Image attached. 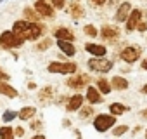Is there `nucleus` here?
Wrapping results in <instances>:
<instances>
[{"instance_id": "f257e3e1", "label": "nucleus", "mask_w": 147, "mask_h": 139, "mask_svg": "<svg viewBox=\"0 0 147 139\" xmlns=\"http://www.w3.org/2000/svg\"><path fill=\"white\" fill-rule=\"evenodd\" d=\"M16 37H19L23 42H31V40H38L42 35H45L47 31V26L42 25V23H33V21H26V19H21V21H16L12 25V30H11Z\"/></svg>"}, {"instance_id": "f03ea898", "label": "nucleus", "mask_w": 147, "mask_h": 139, "mask_svg": "<svg viewBox=\"0 0 147 139\" xmlns=\"http://www.w3.org/2000/svg\"><path fill=\"white\" fill-rule=\"evenodd\" d=\"M76 70H78V64L73 63V61H67V63L52 61L47 66L49 73H59V75H73V73H76Z\"/></svg>"}, {"instance_id": "7ed1b4c3", "label": "nucleus", "mask_w": 147, "mask_h": 139, "mask_svg": "<svg viewBox=\"0 0 147 139\" xmlns=\"http://www.w3.org/2000/svg\"><path fill=\"white\" fill-rule=\"evenodd\" d=\"M87 66H88V70L97 72V73H109L114 66V63L107 57H90L87 61Z\"/></svg>"}, {"instance_id": "20e7f679", "label": "nucleus", "mask_w": 147, "mask_h": 139, "mask_svg": "<svg viewBox=\"0 0 147 139\" xmlns=\"http://www.w3.org/2000/svg\"><path fill=\"white\" fill-rule=\"evenodd\" d=\"M24 42L19 38V37H16L11 30H5V31H2L0 33V47L2 49H18V47H21Z\"/></svg>"}, {"instance_id": "39448f33", "label": "nucleus", "mask_w": 147, "mask_h": 139, "mask_svg": "<svg viewBox=\"0 0 147 139\" xmlns=\"http://www.w3.org/2000/svg\"><path fill=\"white\" fill-rule=\"evenodd\" d=\"M113 125H116V117L113 115L100 113L94 118V129L97 132H107L109 129H113Z\"/></svg>"}, {"instance_id": "423d86ee", "label": "nucleus", "mask_w": 147, "mask_h": 139, "mask_svg": "<svg viewBox=\"0 0 147 139\" xmlns=\"http://www.w3.org/2000/svg\"><path fill=\"white\" fill-rule=\"evenodd\" d=\"M140 54H142V49L140 45H126L121 52H119V57L121 61H125L126 64H133L140 59Z\"/></svg>"}, {"instance_id": "0eeeda50", "label": "nucleus", "mask_w": 147, "mask_h": 139, "mask_svg": "<svg viewBox=\"0 0 147 139\" xmlns=\"http://www.w3.org/2000/svg\"><path fill=\"white\" fill-rule=\"evenodd\" d=\"M35 11L38 12L40 18H47V19L54 18V7L50 5L49 0H36L35 2Z\"/></svg>"}, {"instance_id": "6e6552de", "label": "nucleus", "mask_w": 147, "mask_h": 139, "mask_svg": "<svg viewBox=\"0 0 147 139\" xmlns=\"http://www.w3.org/2000/svg\"><path fill=\"white\" fill-rule=\"evenodd\" d=\"M90 82V77L88 75H75V77H69L67 80H66V85L69 87V89H75V91H82L87 84Z\"/></svg>"}, {"instance_id": "1a4fd4ad", "label": "nucleus", "mask_w": 147, "mask_h": 139, "mask_svg": "<svg viewBox=\"0 0 147 139\" xmlns=\"http://www.w3.org/2000/svg\"><path fill=\"white\" fill-rule=\"evenodd\" d=\"M99 35H100V38L106 40V42H114V40L119 37V28L114 26V25H104V26L100 28Z\"/></svg>"}, {"instance_id": "9d476101", "label": "nucleus", "mask_w": 147, "mask_h": 139, "mask_svg": "<svg viewBox=\"0 0 147 139\" xmlns=\"http://www.w3.org/2000/svg\"><path fill=\"white\" fill-rule=\"evenodd\" d=\"M142 21V11L140 9H131L130 11V14H128V18H126V31H133V30H137V25Z\"/></svg>"}, {"instance_id": "9b49d317", "label": "nucleus", "mask_w": 147, "mask_h": 139, "mask_svg": "<svg viewBox=\"0 0 147 139\" xmlns=\"http://www.w3.org/2000/svg\"><path fill=\"white\" fill-rule=\"evenodd\" d=\"M85 103V96L82 94H75V96H71L67 97V103H66V111L73 113V111H78Z\"/></svg>"}, {"instance_id": "f8f14e48", "label": "nucleus", "mask_w": 147, "mask_h": 139, "mask_svg": "<svg viewBox=\"0 0 147 139\" xmlns=\"http://www.w3.org/2000/svg\"><path fill=\"white\" fill-rule=\"evenodd\" d=\"M85 50L88 54H92L94 57H104L107 54V49L106 45H100V44H94V42H88L85 44Z\"/></svg>"}, {"instance_id": "ddd939ff", "label": "nucleus", "mask_w": 147, "mask_h": 139, "mask_svg": "<svg viewBox=\"0 0 147 139\" xmlns=\"http://www.w3.org/2000/svg\"><path fill=\"white\" fill-rule=\"evenodd\" d=\"M130 11H131V4L128 2V0H126V2H123V4H119L118 11H116V14H114L116 23H125L126 18H128V14H130Z\"/></svg>"}, {"instance_id": "4468645a", "label": "nucleus", "mask_w": 147, "mask_h": 139, "mask_svg": "<svg viewBox=\"0 0 147 139\" xmlns=\"http://www.w3.org/2000/svg\"><path fill=\"white\" fill-rule=\"evenodd\" d=\"M54 37L57 40H66V42H75V33L66 26H57L54 30Z\"/></svg>"}, {"instance_id": "2eb2a0df", "label": "nucleus", "mask_w": 147, "mask_h": 139, "mask_svg": "<svg viewBox=\"0 0 147 139\" xmlns=\"http://www.w3.org/2000/svg\"><path fill=\"white\" fill-rule=\"evenodd\" d=\"M85 99H87L90 104H100V103H104L102 94H100L95 87H92V85L87 87V96H85Z\"/></svg>"}, {"instance_id": "dca6fc26", "label": "nucleus", "mask_w": 147, "mask_h": 139, "mask_svg": "<svg viewBox=\"0 0 147 139\" xmlns=\"http://www.w3.org/2000/svg\"><path fill=\"white\" fill-rule=\"evenodd\" d=\"M0 94L5 96V97H9V99H16V97H19L18 89L12 87V85L7 84V82H2V80H0Z\"/></svg>"}, {"instance_id": "f3484780", "label": "nucleus", "mask_w": 147, "mask_h": 139, "mask_svg": "<svg viewBox=\"0 0 147 139\" xmlns=\"http://www.w3.org/2000/svg\"><path fill=\"white\" fill-rule=\"evenodd\" d=\"M67 14H69L73 19H80V18L85 16V9L82 7L80 2H71L69 7H67Z\"/></svg>"}, {"instance_id": "a211bd4d", "label": "nucleus", "mask_w": 147, "mask_h": 139, "mask_svg": "<svg viewBox=\"0 0 147 139\" xmlns=\"http://www.w3.org/2000/svg\"><path fill=\"white\" fill-rule=\"evenodd\" d=\"M57 47L62 50V54H64V56H69V57H73V56L76 54V47H75V44H73V42L57 40Z\"/></svg>"}, {"instance_id": "6ab92c4d", "label": "nucleus", "mask_w": 147, "mask_h": 139, "mask_svg": "<svg viewBox=\"0 0 147 139\" xmlns=\"http://www.w3.org/2000/svg\"><path fill=\"white\" fill-rule=\"evenodd\" d=\"M109 84H111V89H113V91H126L128 85H130L128 80L123 78V77H119V75H118V77H113V80H111Z\"/></svg>"}, {"instance_id": "aec40b11", "label": "nucleus", "mask_w": 147, "mask_h": 139, "mask_svg": "<svg viewBox=\"0 0 147 139\" xmlns=\"http://www.w3.org/2000/svg\"><path fill=\"white\" fill-rule=\"evenodd\" d=\"M109 115H113V117H119V115H125L126 111H130V106H126V104H123V103H111L109 104Z\"/></svg>"}, {"instance_id": "412c9836", "label": "nucleus", "mask_w": 147, "mask_h": 139, "mask_svg": "<svg viewBox=\"0 0 147 139\" xmlns=\"http://www.w3.org/2000/svg\"><path fill=\"white\" fill-rule=\"evenodd\" d=\"M36 115V108L35 106H23L19 111H18V118L19 120H30V118H33Z\"/></svg>"}, {"instance_id": "4be33fe9", "label": "nucleus", "mask_w": 147, "mask_h": 139, "mask_svg": "<svg viewBox=\"0 0 147 139\" xmlns=\"http://www.w3.org/2000/svg\"><path fill=\"white\" fill-rule=\"evenodd\" d=\"M95 89L102 94V96H107V94H111V84H109V80H106L104 77L102 78H99L97 82H95Z\"/></svg>"}, {"instance_id": "5701e85b", "label": "nucleus", "mask_w": 147, "mask_h": 139, "mask_svg": "<svg viewBox=\"0 0 147 139\" xmlns=\"http://www.w3.org/2000/svg\"><path fill=\"white\" fill-rule=\"evenodd\" d=\"M54 87L52 85H47V87H43L40 92H38V99L42 101V103H47V101H50L52 97H54Z\"/></svg>"}, {"instance_id": "b1692460", "label": "nucleus", "mask_w": 147, "mask_h": 139, "mask_svg": "<svg viewBox=\"0 0 147 139\" xmlns=\"http://www.w3.org/2000/svg\"><path fill=\"white\" fill-rule=\"evenodd\" d=\"M23 16H24L26 21L40 23V16H38V12H36L35 9H31V7H24V9H23Z\"/></svg>"}, {"instance_id": "393cba45", "label": "nucleus", "mask_w": 147, "mask_h": 139, "mask_svg": "<svg viewBox=\"0 0 147 139\" xmlns=\"http://www.w3.org/2000/svg\"><path fill=\"white\" fill-rule=\"evenodd\" d=\"M0 139H14V129L11 125L0 127Z\"/></svg>"}, {"instance_id": "a878e982", "label": "nucleus", "mask_w": 147, "mask_h": 139, "mask_svg": "<svg viewBox=\"0 0 147 139\" xmlns=\"http://www.w3.org/2000/svg\"><path fill=\"white\" fill-rule=\"evenodd\" d=\"M83 33H85L87 37H90V38L99 37V30H97L94 25H85V26H83Z\"/></svg>"}, {"instance_id": "bb28decb", "label": "nucleus", "mask_w": 147, "mask_h": 139, "mask_svg": "<svg viewBox=\"0 0 147 139\" xmlns=\"http://www.w3.org/2000/svg\"><path fill=\"white\" fill-rule=\"evenodd\" d=\"M78 113H80V118H82V120H87V118H90V117L94 115V108H92V106H85V108L82 106V108L78 110Z\"/></svg>"}, {"instance_id": "cd10ccee", "label": "nucleus", "mask_w": 147, "mask_h": 139, "mask_svg": "<svg viewBox=\"0 0 147 139\" xmlns=\"http://www.w3.org/2000/svg\"><path fill=\"white\" fill-rule=\"evenodd\" d=\"M16 117H18V113H16L14 110H7V111L2 113V122H4V123H11Z\"/></svg>"}, {"instance_id": "c85d7f7f", "label": "nucleus", "mask_w": 147, "mask_h": 139, "mask_svg": "<svg viewBox=\"0 0 147 139\" xmlns=\"http://www.w3.org/2000/svg\"><path fill=\"white\" fill-rule=\"evenodd\" d=\"M52 44H54V42H52L50 38H43L42 42H38V44H36V50H40V52H42V50H47Z\"/></svg>"}, {"instance_id": "c756f323", "label": "nucleus", "mask_w": 147, "mask_h": 139, "mask_svg": "<svg viewBox=\"0 0 147 139\" xmlns=\"http://www.w3.org/2000/svg\"><path fill=\"white\" fill-rule=\"evenodd\" d=\"M125 132H128V125H126V123H125V125H118V127H113V136H116V137L123 136Z\"/></svg>"}, {"instance_id": "7c9ffc66", "label": "nucleus", "mask_w": 147, "mask_h": 139, "mask_svg": "<svg viewBox=\"0 0 147 139\" xmlns=\"http://www.w3.org/2000/svg\"><path fill=\"white\" fill-rule=\"evenodd\" d=\"M49 2H50V5H52L54 9H57V11L64 9V5H66V0H49Z\"/></svg>"}, {"instance_id": "2f4dec72", "label": "nucleus", "mask_w": 147, "mask_h": 139, "mask_svg": "<svg viewBox=\"0 0 147 139\" xmlns=\"http://www.w3.org/2000/svg\"><path fill=\"white\" fill-rule=\"evenodd\" d=\"M33 130H40L42 127H43V122L42 120H35V122H31V125H30Z\"/></svg>"}, {"instance_id": "473e14b6", "label": "nucleus", "mask_w": 147, "mask_h": 139, "mask_svg": "<svg viewBox=\"0 0 147 139\" xmlns=\"http://www.w3.org/2000/svg\"><path fill=\"white\" fill-rule=\"evenodd\" d=\"M107 2V0H90V4L94 5V7H100V5H104Z\"/></svg>"}, {"instance_id": "72a5a7b5", "label": "nucleus", "mask_w": 147, "mask_h": 139, "mask_svg": "<svg viewBox=\"0 0 147 139\" xmlns=\"http://www.w3.org/2000/svg\"><path fill=\"white\" fill-rule=\"evenodd\" d=\"M137 30H138L140 33H144V31L147 30V23H144V21H140V23L137 25Z\"/></svg>"}, {"instance_id": "f704fd0d", "label": "nucleus", "mask_w": 147, "mask_h": 139, "mask_svg": "<svg viewBox=\"0 0 147 139\" xmlns=\"http://www.w3.org/2000/svg\"><path fill=\"white\" fill-rule=\"evenodd\" d=\"M0 80H2V82H9V80H11V77H9L5 72H2V70H0Z\"/></svg>"}, {"instance_id": "c9c22d12", "label": "nucleus", "mask_w": 147, "mask_h": 139, "mask_svg": "<svg viewBox=\"0 0 147 139\" xmlns=\"http://www.w3.org/2000/svg\"><path fill=\"white\" fill-rule=\"evenodd\" d=\"M14 134L21 137V136H24V129H23V127H16V130H14Z\"/></svg>"}, {"instance_id": "e433bc0d", "label": "nucleus", "mask_w": 147, "mask_h": 139, "mask_svg": "<svg viewBox=\"0 0 147 139\" xmlns=\"http://www.w3.org/2000/svg\"><path fill=\"white\" fill-rule=\"evenodd\" d=\"M140 68L144 70V72H147V57H145V59H142V63H140Z\"/></svg>"}, {"instance_id": "4c0bfd02", "label": "nucleus", "mask_w": 147, "mask_h": 139, "mask_svg": "<svg viewBox=\"0 0 147 139\" xmlns=\"http://www.w3.org/2000/svg\"><path fill=\"white\" fill-rule=\"evenodd\" d=\"M31 139H47V137H45L43 134H35V136H33Z\"/></svg>"}, {"instance_id": "58836bf2", "label": "nucleus", "mask_w": 147, "mask_h": 139, "mask_svg": "<svg viewBox=\"0 0 147 139\" xmlns=\"http://www.w3.org/2000/svg\"><path fill=\"white\" fill-rule=\"evenodd\" d=\"M62 125H64V127H69V125H71V122H69L67 118H64V120H62Z\"/></svg>"}, {"instance_id": "ea45409f", "label": "nucleus", "mask_w": 147, "mask_h": 139, "mask_svg": "<svg viewBox=\"0 0 147 139\" xmlns=\"http://www.w3.org/2000/svg\"><path fill=\"white\" fill-rule=\"evenodd\" d=\"M35 87H36V84H35V82H30V84H28V89H35Z\"/></svg>"}, {"instance_id": "a19ab883", "label": "nucleus", "mask_w": 147, "mask_h": 139, "mask_svg": "<svg viewBox=\"0 0 147 139\" xmlns=\"http://www.w3.org/2000/svg\"><path fill=\"white\" fill-rule=\"evenodd\" d=\"M140 92H142V94H147V84H145V85L140 89Z\"/></svg>"}, {"instance_id": "79ce46f5", "label": "nucleus", "mask_w": 147, "mask_h": 139, "mask_svg": "<svg viewBox=\"0 0 147 139\" xmlns=\"http://www.w3.org/2000/svg\"><path fill=\"white\" fill-rule=\"evenodd\" d=\"M142 117H147V110H145V111H144V113H142Z\"/></svg>"}, {"instance_id": "37998d69", "label": "nucleus", "mask_w": 147, "mask_h": 139, "mask_svg": "<svg viewBox=\"0 0 147 139\" xmlns=\"http://www.w3.org/2000/svg\"><path fill=\"white\" fill-rule=\"evenodd\" d=\"M145 139H147V130H145Z\"/></svg>"}, {"instance_id": "c03bdc74", "label": "nucleus", "mask_w": 147, "mask_h": 139, "mask_svg": "<svg viewBox=\"0 0 147 139\" xmlns=\"http://www.w3.org/2000/svg\"><path fill=\"white\" fill-rule=\"evenodd\" d=\"M75 2H82V0H75Z\"/></svg>"}, {"instance_id": "a18cd8bd", "label": "nucleus", "mask_w": 147, "mask_h": 139, "mask_svg": "<svg viewBox=\"0 0 147 139\" xmlns=\"http://www.w3.org/2000/svg\"><path fill=\"white\" fill-rule=\"evenodd\" d=\"M2 2H4V0H0V4H2Z\"/></svg>"}]
</instances>
